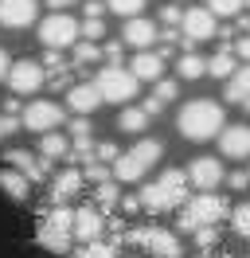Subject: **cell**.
Masks as SVG:
<instances>
[{"label":"cell","instance_id":"1","mask_svg":"<svg viewBox=\"0 0 250 258\" xmlns=\"http://www.w3.org/2000/svg\"><path fill=\"white\" fill-rule=\"evenodd\" d=\"M71 239H75V211H71V204H51L39 215L35 242L43 250H51V254H71Z\"/></svg>","mask_w":250,"mask_h":258},{"label":"cell","instance_id":"2","mask_svg":"<svg viewBox=\"0 0 250 258\" xmlns=\"http://www.w3.org/2000/svg\"><path fill=\"white\" fill-rule=\"evenodd\" d=\"M176 129L184 133L188 141H211L219 129H223V106L211 102V98H196V102H188L184 110H180Z\"/></svg>","mask_w":250,"mask_h":258},{"label":"cell","instance_id":"3","mask_svg":"<svg viewBox=\"0 0 250 258\" xmlns=\"http://www.w3.org/2000/svg\"><path fill=\"white\" fill-rule=\"evenodd\" d=\"M176 211H180V231H196V227H219L231 208L215 192H196V196H188Z\"/></svg>","mask_w":250,"mask_h":258},{"label":"cell","instance_id":"4","mask_svg":"<svg viewBox=\"0 0 250 258\" xmlns=\"http://www.w3.org/2000/svg\"><path fill=\"white\" fill-rule=\"evenodd\" d=\"M160 153H164V149H160V141H153V137H141V141L129 149V153H117V157L109 161V164H113V168H109V176L121 180V184H133V180H141L156 161H160Z\"/></svg>","mask_w":250,"mask_h":258},{"label":"cell","instance_id":"5","mask_svg":"<svg viewBox=\"0 0 250 258\" xmlns=\"http://www.w3.org/2000/svg\"><path fill=\"white\" fill-rule=\"evenodd\" d=\"M121 239L133 242V246H141L145 254H153V258H180V254H184L180 239H176L172 231H164V227H156V223L133 227V231H125Z\"/></svg>","mask_w":250,"mask_h":258},{"label":"cell","instance_id":"6","mask_svg":"<svg viewBox=\"0 0 250 258\" xmlns=\"http://www.w3.org/2000/svg\"><path fill=\"white\" fill-rule=\"evenodd\" d=\"M94 86H98V94H102V102H129V98H137V86L141 82L133 79V71H125L121 63H109L98 71V79H94Z\"/></svg>","mask_w":250,"mask_h":258},{"label":"cell","instance_id":"7","mask_svg":"<svg viewBox=\"0 0 250 258\" xmlns=\"http://www.w3.org/2000/svg\"><path fill=\"white\" fill-rule=\"evenodd\" d=\"M67 110H62L59 102H47V98H35L31 106L20 110V125L31 129V133H47V129H59Z\"/></svg>","mask_w":250,"mask_h":258},{"label":"cell","instance_id":"8","mask_svg":"<svg viewBox=\"0 0 250 258\" xmlns=\"http://www.w3.org/2000/svg\"><path fill=\"white\" fill-rule=\"evenodd\" d=\"M211 35H215V16L207 8H188L180 16V47L184 51H192L196 43L211 39Z\"/></svg>","mask_w":250,"mask_h":258},{"label":"cell","instance_id":"9","mask_svg":"<svg viewBox=\"0 0 250 258\" xmlns=\"http://www.w3.org/2000/svg\"><path fill=\"white\" fill-rule=\"evenodd\" d=\"M8 86H12V94L28 98V94H39V86H43L47 71L43 63H35V59H20V63H8Z\"/></svg>","mask_w":250,"mask_h":258},{"label":"cell","instance_id":"10","mask_svg":"<svg viewBox=\"0 0 250 258\" xmlns=\"http://www.w3.org/2000/svg\"><path fill=\"white\" fill-rule=\"evenodd\" d=\"M78 39V20L67 16V12H55V16H47L43 24H39V43L43 47H71Z\"/></svg>","mask_w":250,"mask_h":258},{"label":"cell","instance_id":"11","mask_svg":"<svg viewBox=\"0 0 250 258\" xmlns=\"http://www.w3.org/2000/svg\"><path fill=\"white\" fill-rule=\"evenodd\" d=\"M188 176V188H196V192H215L219 184H223V164L215 157H196V161L184 168Z\"/></svg>","mask_w":250,"mask_h":258},{"label":"cell","instance_id":"12","mask_svg":"<svg viewBox=\"0 0 250 258\" xmlns=\"http://www.w3.org/2000/svg\"><path fill=\"white\" fill-rule=\"evenodd\" d=\"M219 137V153L227 161H250V125H227Z\"/></svg>","mask_w":250,"mask_h":258},{"label":"cell","instance_id":"13","mask_svg":"<svg viewBox=\"0 0 250 258\" xmlns=\"http://www.w3.org/2000/svg\"><path fill=\"white\" fill-rule=\"evenodd\" d=\"M4 161L12 164L16 172H24V176L31 180V184H39V180L51 176V164L43 161V157H35V153H28V149H8V157Z\"/></svg>","mask_w":250,"mask_h":258},{"label":"cell","instance_id":"14","mask_svg":"<svg viewBox=\"0 0 250 258\" xmlns=\"http://www.w3.org/2000/svg\"><path fill=\"white\" fill-rule=\"evenodd\" d=\"M102 231H106V215L94 208V204H86V208L75 211V239H78V242L102 239Z\"/></svg>","mask_w":250,"mask_h":258},{"label":"cell","instance_id":"15","mask_svg":"<svg viewBox=\"0 0 250 258\" xmlns=\"http://www.w3.org/2000/svg\"><path fill=\"white\" fill-rule=\"evenodd\" d=\"M121 43L125 47H153L156 43V24H149V20L141 16H125V28H121Z\"/></svg>","mask_w":250,"mask_h":258},{"label":"cell","instance_id":"16","mask_svg":"<svg viewBox=\"0 0 250 258\" xmlns=\"http://www.w3.org/2000/svg\"><path fill=\"white\" fill-rule=\"evenodd\" d=\"M0 24L4 28H28V24H35V0H0Z\"/></svg>","mask_w":250,"mask_h":258},{"label":"cell","instance_id":"17","mask_svg":"<svg viewBox=\"0 0 250 258\" xmlns=\"http://www.w3.org/2000/svg\"><path fill=\"white\" fill-rule=\"evenodd\" d=\"M156 184H160V192H164V208H168V211L180 208V204L188 200V176L180 172V168H164Z\"/></svg>","mask_w":250,"mask_h":258},{"label":"cell","instance_id":"18","mask_svg":"<svg viewBox=\"0 0 250 258\" xmlns=\"http://www.w3.org/2000/svg\"><path fill=\"white\" fill-rule=\"evenodd\" d=\"M82 172L78 168H67V172H59V176L51 180V204H71L78 192H82Z\"/></svg>","mask_w":250,"mask_h":258},{"label":"cell","instance_id":"19","mask_svg":"<svg viewBox=\"0 0 250 258\" xmlns=\"http://www.w3.org/2000/svg\"><path fill=\"white\" fill-rule=\"evenodd\" d=\"M67 106H71V113H94L102 106V94H98L94 82H78L67 90Z\"/></svg>","mask_w":250,"mask_h":258},{"label":"cell","instance_id":"20","mask_svg":"<svg viewBox=\"0 0 250 258\" xmlns=\"http://www.w3.org/2000/svg\"><path fill=\"white\" fill-rule=\"evenodd\" d=\"M227 102L250 110V63L246 67H234L231 75H227Z\"/></svg>","mask_w":250,"mask_h":258},{"label":"cell","instance_id":"21","mask_svg":"<svg viewBox=\"0 0 250 258\" xmlns=\"http://www.w3.org/2000/svg\"><path fill=\"white\" fill-rule=\"evenodd\" d=\"M160 71H164V59H160L156 51L141 47L137 55H133V79H137V82H156V79H160Z\"/></svg>","mask_w":250,"mask_h":258},{"label":"cell","instance_id":"22","mask_svg":"<svg viewBox=\"0 0 250 258\" xmlns=\"http://www.w3.org/2000/svg\"><path fill=\"white\" fill-rule=\"evenodd\" d=\"M28 188H31V180L24 176V172H16L12 164H8V168H0V192H8V200L24 204V200H28Z\"/></svg>","mask_w":250,"mask_h":258},{"label":"cell","instance_id":"23","mask_svg":"<svg viewBox=\"0 0 250 258\" xmlns=\"http://www.w3.org/2000/svg\"><path fill=\"white\" fill-rule=\"evenodd\" d=\"M67 137H62V133H55V129H47L43 137H39V157H43V161H62V157H67Z\"/></svg>","mask_w":250,"mask_h":258},{"label":"cell","instance_id":"24","mask_svg":"<svg viewBox=\"0 0 250 258\" xmlns=\"http://www.w3.org/2000/svg\"><path fill=\"white\" fill-rule=\"evenodd\" d=\"M117 184L113 180H102V184H94V208L102 211V215H109V211L117 208Z\"/></svg>","mask_w":250,"mask_h":258},{"label":"cell","instance_id":"25","mask_svg":"<svg viewBox=\"0 0 250 258\" xmlns=\"http://www.w3.org/2000/svg\"><path fill=\"white\" fill-rule=\"evenodd\" d=\"M234 67H238V59H234V51L231 47H223V51H215L211 59H207V75H215V79H227Z\"/></svg>","mask_w":250,"mask_h":258},{"label":"cell","instance_id":"26","mask_svg":"<svg viewBox=\"0 0 250 258\" xmlns=\"http://www.w3.org/2000/svg\"><path fill=\"white\" fill-rule=\"evenodd\" d=\"M75 258H117V242H102V239L78 242Z\"/></svg>","mask_w":250,"mask_h":258},{"label":"cell","instance_id":"27","mask_svg":"<svg viewBox=\"0 0 250 258\" xmlns=\"http://www.w3.org/2000/svg\"><path fill=\"white\" fill-rule=\"evenodd\" d=\"M176 71H180V79H203V75H207V59H200L196 51H184L180 63H176Z\"/></svg>","mask_w":250,"mask_h":258},{"label":"cell","instance_id":"28","mask_svg":"<svg viewBox=\"0 0 250 258\" xmlns=\"http://www.w3.org/2000/svg\"><path fill=\"white\" fill-rule=\"evenodd\" d=\"M145 125H149V113L141 110V106L121 110V117H117V129H121V133H145Z\"/></svg>","mask_w":250,"mask_h":258},{"label":"cell","instance_id":"29","mask_svg":"<svg viewBox=\"0 0 250 258\" xmlns=\"http://www.w3.org/2000/svg\"><path fill=\"white\" fill-rule=\"evenodd\" d=\"M98 59H102V47H98L94 39H82V43L75 39V67H90V63H98ZM75 67H71V71H75Z\"/></svg>","mask_w":250,"mask_h":258},{"label":"cell","instance_id":"30","mask_svg":"<svg viewBox=\"0 0 250 258\" xmlns=\"http://www.w3.org/2000/svg\"><path fill=\"white\" fill-rule=\"evenodd\" d=\"M231 227H234V235L250 239V204H238V208H231Z\"/></svg>","mask_w":250,"mask_h":258},{"label":"cell","instance_id":"31","mask_svg":"<svg viewBox=\"0 0 250 258\" xmlns=\"http://www.w3.org/2000/svg\"><path fill=\"white\" fill-rule=\"evenodd\" d=\"M192 235H196V246H200L203 254H211V250H215V242H219V227H196Z\"/></svg>","mask_w":250,"mask_h":258},{"label":"cell","instance_id":"32","mask_svg":"<svg viewBox=\"0 0 250 258\" xmlns=\"http://www.w3.org/2000/svg\"><path fill=\"white\" fill-rule=\"evenodd\" d=\"M67 157H71V161H94V141H90V133H86V137H75V145L67 149Z\"/></svg>","mask_w":250,"mask_h":258},{"label":"cell","instance_id":"33","mask_svg":"<svg viewBox=\"0 0 250 258\" xmlns=\"http://www.w3.org/2000/svg\"><path fill=\"white\" fill-rule=\"evenodd\" d=\"M145 4H149V0H106V8L117 12V16H141Z\"/></svg>","mask_w":250,"mask_h":258},{"label":"cell","instance_id":"34","mask_svg":"<svg viewBox=\"0 0 250 258\" xmlns=\"http://www.w3.org/2000/svg\"><path fill=\"white\" fill-rule=\"evenodd\" d=\"M207 12L211 16H238L242 12V0H207Z\"/></svg>","mask_w":250,"mask_h":258},{"label":"cell","instance_id":"35","mask_svg":"<svg viewBox=\"0 0 250 258\" xmlns=\"http://www.w3.org/2000/svg\"><path fill=\"white\" fill-rule=\"evenodd\" d=\"M78 35H82V39H94V43H98V39L106 35V24H102V16H86V24H78Z\"/></svg>","mask_w":250,"mask_h":258},{"label":"cell","instance_id":"36","mask_svg":"<svg viewBox=\"0 0 250 258\" xmlns=\"http://www.w3.org/2000/svg\"><path fill=\"white\" fill-rule=\"evenodd\" d=\"M82 180H90V184H102V180H109V164H106V161H86V168H82Z\"/></svg>","mask_w":250,"mask_h":258},{"label":"cell","instance_id":"37","mask_svg":"<svg viewBox=\"0 0 250 258\" xmlns=\"http://www.w3.org/2000/svg\"><path fill=\"white\" fill-rule=\"evenodd\" d=\"M117 153H121V149L113 145V141H102V145H94V161H106V164H109Z\"/></svg>","mask_w":250,"mask_h":258},{"label":"cell","instance_id":"38","mask_svg":"<svg viewBox=\"0 0 250 258\" xmlns=\"http://www.w3.org/2000/svg\"><path fill=\"white\" fill-rule=\"evenodd\" d=\"M43 67H47V71H62V67H71V63H62V51H59V47H47Z\"/></svg>","mask_w":250,"mask_h":258},{"label":"cell","instance_id":"39","mask_svg":"<svg viewBox=\"0 0 250 258\" xmlns=\"http://www.w3.org/2000/svg\"><path fill=\"white\" fill-rule=\"evenodd\" d=\"M90 117H86V113H75V121H71V137H86V133H90Z\"/></svg>","mask_w":250,"mask_h":258},{"label":"cell","instance_id":"40","mask_svg":"<svg viewBox=\"0 0 250 258\" xmlns=\"http://www.w3.org/2000/svg\"><path fill=\"white\" fill-rule=\"evenodd\" d=\"M153 98H160L164 106H168L172 98H176V82H156V90H153Z\"/></svg>","mask_w":250,"mask_h":258},{"label":"cell","instance_id":"41","mask_svg":"<svg viewBox=\"0 0 250 258\" xmlns=\"http://www.w3.org/2000/svg\"><path fill=\"white\" fill-rule=\"evenodd\" d=\"M234 59H246V63H250V32H242V35H238V43H234Z\"/></svg>","mask_w":250,"mask_h":258},{"label":"cell","instance_id":"42","mask_svg":"<svg viewBox=\"0 0 250 258\" xmlns=\"http://www.w3.org/2000/svg\"><path fill=\"white\" fill-rule=\"evenodd\" d=\"M117 208H121L125 215H137V211H141V200H137V196H117Z\"/></svg>","mask_w":250,"mask_h":258},{"label":"cell","instance_id":"43","mask_svg":"<svg viewBox=\"0 0 250 258\" xmlns=\"http://www.w3.org/2000/svg\"><path fill=\"white\" fill-rule=\"evenodd\" d=\"M121 47H125L121 39H113V43H106V59H109V63H121Z\"/></svg>","mask_w":250,"mask_h":258},{"label":"cell","instance_id":"44","mask_svg":"<svg viewBox=\"0 0 250 258\" xmlns=\"http://www.w3.org/2000/svg\"><path fill=\"white\" fill-rule=\"evenodd\" d=\"M160 16H164V24H168V28H176L184 12H180V8H172V4H164V12H160Z\"/></svg>","mask_w":250,"mask_h":258},{"label":"cell","instance_id":"45","mask_svg":"<svg viewBox=\"0 0 250 258\" xmlns=\"http://www.w3.org/2000/svg\"><path fill=\"white\" fill-rule=\"evenodd\" d=\"M16 129H20V117H4V113H0V137H4V133H16Z\"/></svg>","mask_w":250,"mask_h":258},{"label":"cell","instance_id":"46","mask_svg":"<svg viewBox=\"0 0 250 258\" xmlns=\"http://www.w3.org/2000/svg\"><path fill=\"white\" fill-rule=\"evenodd\" d=\"M227 184H231L234 192H242V188H246L250 180H246V172H231V176H227Z\"/></svg>","mask_w":250,"mask_h":258},{"label":"cell","instance_id":"47","mask_svg":"<svg viewBox=\"0 0 250 258\" xmlns=\"http://www.w3.org/2000/svg\"><path fill=\"white\" fill-rule=\"evenodd\" d=\"M141 110L153 117V113H160V110H164V102H160V98H145V106H141Z\"/></svg>","mask_w":250,"mask_h":258},{"label":"cell","instance_id":"48","mask_svg":"<svg viewBox=\"0 0 250 258\" xmlns=\"http://www.w3.org/2000/svg\"><path fill=\"white\" fill-rule=\"evenodd\" d=\"M55 12H67V8H75V4H82V0H47Z\"/></svg>","mask_w":250,"mask_h":258},{"label":"cell","instance_id":"49","mask_svg":"<svg viewBox=\"0 0 250 258\" xmlns=\"http://www.w3.org/2000/svg\"><path fill=\"white\" fill-rule=\"evenodd\" d=\"M4 117H20V102H16V98L4 102Z\"/></svg>","mask_w":250,"mask_h":258},{"label":"cell","instance_id":"50","mask_svg":"<svg viewBox=\"0 0 250 258\" xmlns=\"http://www.w3.org/2000/svg\"><path fill=\"white\" fill-rule=\"evenodd\" d=\"M82 4H86V16H102V4L98 0H82Z\"/></svg>","mask_w":250,"mask_h":258},{"label":"cell","instance_id":"51","mask_svg":"<svg viewBox=\"0 0 250 258\" xmlns=\"http://www.w3.org/2000/svg\"><path fill=\"white\" fill-rule=\"evenodd\" d=\"M4 75H8V51L0 47V79H4Z\"/></svg>","mask_w":250,"mask_h":258},{"label":"cell","instance_id":"52","mask_svg":"<svg viewBox=\"0 0 250 258\" xmlns=\"http://www.w3.org/2000/svg\"><path fill=\"white\" fill-rule=\"evenodd\" d=\"M238 32H250V16H238V24H234Z\"/></svg>","mask_w":250,"mask_h":258},{"label":"cell","instance_id":"53","mask_svg":"<svg viewBox=\"0 0 250 258\" xmlns=\"http://www.w3.org/2000/svg\"><path fill=\"white\" fill-rule=\"evenodd\" d=\"M242 8H250V0H242Z\"/></svg>","mask_w":250,"mask_h":258},{"label":"cell","instance_id":"54","mask_svg":"<svg viewBox=\"0 0 250 258\" xmlns=\"http://www.w3.org/2000/svg\"><path fill=\"white\" fill-rule=\"evenodd\" d=\"M215 258H231V254H215Z\"/></svg>","mask_w":250,"mask_h":258},{"label":"cell","instance_id":"55","mask_svg":"<svg viewBox=\"0 0 250 258\" xmlns=\"http://www.w3.org/2000/svg\"><path fill=\"white\" fill-rule=\"evenodd\" d=\"M246 180H250V172H246Z\"/></svg>","mask_w":250,"mask_h":258}]
</instances>
